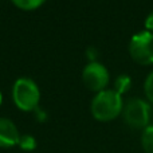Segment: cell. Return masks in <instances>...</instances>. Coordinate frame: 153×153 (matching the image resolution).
Masks as SVG:
<instances>
[{
	"label": "cell",
	"mask_w": 153,
	"mask_h": 153,
	"mask_svg": "<svg viewBox=\"0 0 153 153\" xmlns=\"http://www.w3.org/2000/svg\"><path fill=\"white\" fill-rule=\"evenodd\" d=\"M91 114L97 121L109 122L116 120L124 110L122 95L114 89H105L97 93L90 105Z\"/></svg>",
	"instance_id": "obj_1"
},
{
	"label": "cell",
	"mask_w": 153,
	"mask_h": 153,
	"mask_svg": "<svg viewBox=\"0 0 153 153\" xmlns=\"http://www.w3.org/2000/svg\"><path fill=\"white\" fill-rule=\"evenodd\" d=\"M12 100L16 108L23 111H34L40 102V90L30 78H19L12 87Z\"/></svg>",
	"instance_id": "obj_2"
},
{
	"label": "cell",
	"mask_w": 153,
	"mask_h": 153,
	"mask_svg": "<svg viewBox=\"0 0 153 153\" xmlns=\"http://www.w3.org/2000/svg\"><path fill=\"white\" fill-rule=\"evenodd\" d=\"M124 121L132 129L144 130L151 125L152 108L151 103L141 98H130L126 103H124L122 110Z\"/></svg>",
	"instance_id": "obj_3"
},
{
	"label": "cell",
	"mask_w": 153,
	"mask_h": 153,
	"mask_svg": "<svg viewBox=\"0 0 153 153\" xmlns=\"http://www.w3.org/2000/svg\"><path fill=\"white\" fill-rule=\"evenodd\" d=\"M129 54L138 65H153V32L141 31L132 36L129 42Z\"/></svg>",
	"instance_id": "obj_4"
},
{
	"label": "cell",
	"mask_w": 153,
	"mask_h": 153,
	"mask_svg": "<svg viewBox=\"0 0 153 153\" xmlns=\"http://www.w3.org/2000/svg\"><path fill=\"white\" fill-rule=\"evenodd\" d=\"M109 71L100 62H89L82 71V81L89 90L100 93L106 89L109 83Z\"/></svg>",
	"instance_id": "obj_5"
},
{
	"label": "cell",
	"mask_w": 153,
	"mask_h": 153,
	"mask_svg": "<svg viewBox=\"0 0 153 153\" xmlns=\"http://www.w3.org/2000/svg\"><path fill=\"white\" fill-rule=\"evenodd\" d=\"M20 133L10 118L0 117V148H12L18 145Z\"/></svg>",
	"instance_id": "obj_6"
},
{
	"label": "cell",
	"mask_w": 153,
	"mask_h": 153,
	"mask_svg": "<svg viewBox=\"0 0 153 153\" xmlns=\"http://www.w3.org/2000/svg\"><path fill=\"white\" fill-rule=\"evenodd\" d=\"M141 146L145 151V153H153V125H149L143 130Z\"/></svg>",
	"instance_id": "obj_7"
},
{
	"label": "cell",
	"mask_w": 153,
	"mask_h": 153,
	"mask_svg": "<svg viewBox=\"0 0 153 153\" xmlns=\"http://www.w3.org/2000/svg\"><path fill=\"white\" fill-rule=\"evenodd\" d=\"M130 86H132V79L129 75L126 74H121L116 78L114 81V90H116L118 94H125L126 91H129Z\"/></svg>",
	"instance_id": "obj_8"
},
{
	"label": "cell",
	"mask_w": 153,
	"mask_h": 153,
	"mask_svg": "<svg viewBox=\"0 0 153 153\" xmlns=\"http://www.w3.org/2000/svg\"><path fill=\"white\" fill-rule=\"evenodd\" d=\"M18 145L20 146L22 151L31 152V151H34V149L36 148L38 143H36V140H35L34 136H31V134H20V138H19Z\"/></svg>",
	"instance_id": "obj_9"
},
{
	"label": "cell",
	"mask_w": 153,
	"mask_h": 153,
	"mask_svg": "<svg viewBox=\"0 0 153 153\" xmlns=\"http://www.w3.org/2000/svg\"><path fill=\"white\" fill-rule=\"evenodd\" d=\"M46 0H12V3L16 5L18 8L24 11H32V10H36L38 7L45 3Z\"/></svg>",
	"instance_id": "obj_10"
},
{
	"label": "cell",
	"mask_w": 153,
	"mask_h": 153,
	"mask_svg": "<svg viewBox=\"0 0 153 153\" xmlns=\"http://www.w3.org/2000/svg\"><path fill=\"white\" fill-rule=\"evenodd\" d=\"M144 91L148 98V101L153 105V71H151L144 82Z\"/></svg>",
	"instance_id": "obj_11"
},
{
	"label": "cell",
	"mask_w": 153,
	"mask_h": 153,
	"mask_svg": "<svg viewBox=\"0 0 153 153\" xmlns=\"http://www.w3.org/2000/svg\"><path fill=\"white\" fill-rule=\"evenodd\" d=\"M86 56L89 62H98V50L95 47H89L86 50Z\"/></svg>",
	"instance_id": "obj_12"
},
{
	"label": "cell",
	"mask_w": 153,
	"mask_h": 153,
	"mask_svg": "<svg viewBox=\"0 0 153 153\" xmlns=\"http://www.w3.org/2000/svg\"><path fill=\"white\" fill-rule=\"evenodd\" d=\"M34 111H35V116H36V120L39 122H45L46 120H47V113H46L43 109H40L39 106H38V108L35 109Z\"/></svg>",
	"instance_id": "obj_13"
},
{
	"label": "cell",
	"mask_w": 153,
	"mask_h": 153,
	"mask_svg": "<svg viewBox=\"0 0 153 153\" xmlns=\"http://www.w3.org/2000/svg\"><path fill=\"white\" fill-rule=\"evenodd\" d=\"M145 28H146V31L153 32V11L145 19Z\"/></svg>",
	"instance_id": "obj_14"
},
{
	"label": "cell",
	"mask_w": 153,
	"mask_h": 153,
	"mask_svg": "<svg viewBox=\"0 0 153 153\" xmlns=\"http://www.w3.org/2000/svg\"><path fill=\"white\" fill-rule=\"evenodd\" d=\"M1 101H3V97H1V91H0V105H1Z\"/></svg>",
	"instance_id": "obj_15"
}]
</instances>
